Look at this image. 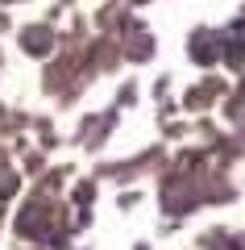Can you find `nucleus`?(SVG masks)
I'll list each match as a JSON object with an SVG mask.
<instances>
[{
  "label": "nucleus",
  "mask_w": 245,
  "mask_h": 250,
  "mask_svg": "<svg viewBox=\"0 0 245 250\" xmlns=\"http://www.w3.org/2000/svg\"><path fill=\"white\" fill-rule=\"evenodd\" d=\"M25 50L29 54H46L50 50V29H25Z\"/></svg>",
  "instance_id": "obj_1"
},
{
  "label": "nucleus",
  "mask_w": 245,
  "mask_h": 250,
  "mask_svg": "<svg viewBox=\"0 0 245 250\" xmlns=\"http://www.w3.org/2000/svg\"><path fill=\"white\" fill-rule=\"evenodd\" d=\"M191 59H200V62H212V59H216V46H212V38H195Z\"/></svg>",
  "instance_id": "obj_2"
},
{
  "label": "nucleus",
  "mask_w": 245,
  "mask_h": 250,
  "mask_svg": "<svg viewBox=\"0 0 245 250\" xmlns=\"http://www.w3.org/2000/svg\"><path fill=\"white\" fill-rule=\"evenodd\" d=\"M13 188H17V179H0V196H9Z\"/></svg>",
  "instance_id": "obj_3"
}]
</instances>
